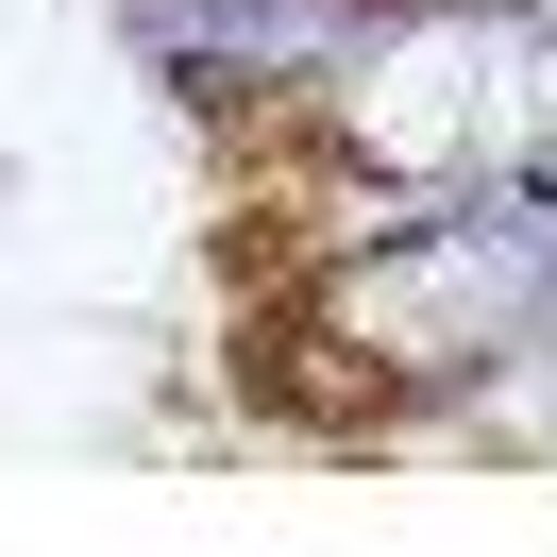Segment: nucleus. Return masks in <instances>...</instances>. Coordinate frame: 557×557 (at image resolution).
<instances>
[{"instance_id": "nucleus-1", "label": "nucleus", "mask_w": 557, "mask_h": 557, "mask_svg": "<svg viewBox=\"0 0 557 557\" xmlns=\"http://www.w3.org/2000/svg\"><path fill=\"white\" fill-rule=\"evenodd\" d=\"M119 51L152 69V102L203 119V136H271V119H305L321 85L372 51L388 0H102Z\"/></svg>"}]
</instances>
